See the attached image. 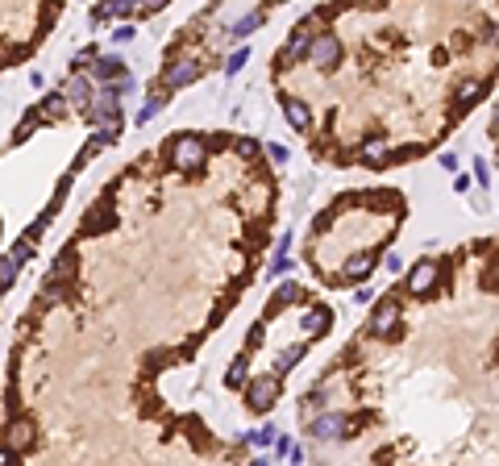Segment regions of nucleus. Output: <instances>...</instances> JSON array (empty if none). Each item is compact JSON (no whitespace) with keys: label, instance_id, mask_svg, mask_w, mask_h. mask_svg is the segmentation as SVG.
<instances>
[{"label":"nucleus","instance_id":"1","mask_svg":"<svg viewBox=\"0 0 499 466\" xmlns=\"http://www.w3.org/2000/svg\"><path fill=\"white\" fill-rule=\"evenodd\" d=\"M167 158H171L175 171H200L204 158H208V146H204V138H196V134H175Z\"/></svg>","mask_w":499,"mask_h":466},{"label":"nucleus","instance_id":"2","mask_svg":"<svg viewBox=\"0 0 499 466\" xmlns=\"http://www.w3.org/2000/svg\"><path fill=\"white\" fill-rule=\"evenodd\" d=\"M312 25H317V13H312L304 25H296V30H291V42H287V50L279 54V67H291V63H300V58H308V54H312V42H317Z\"/></svg>","mask_w":499,"mask_h":466},{"label":"nucleus","instance_id":"3","mask_svg":"<svg viewBox=\"0 0 499 466\" xmlns=\"http://www.w3.org/2000/svg\"><path fill=\"white\" fill-rule=\"evenodd\" d=\"M337 58H341V42H337V34H333V30H317V42H312L308 63H312L317 71H333Z\"/></svg>","mask_w":499,"mask_h":466},{"label":"nucleus","instance_id":"4","mask_svg":"<svg viewBox=\"0 0 499 466\" xmlns=\"http://www.w3.org/2000/svg\"><path fill=\"white\" fill-rule=\"evenodd\" d=\"M274 400H279V379H274V374H258V379L246 383V404H250L254 413H267Z\"/></svg>","mask_w":499,"mask_h":466},{"label":"nucleus","instance_id":"5","mask_svg":"<svg viewBox=\"0 0 499 466\" xmlns=\"http://www.w3.org/2000/svg\"><path fill=\"white\" fill-rule=\"evenodd\" d=\"M396 325H400V304H396V300H379L374 313H370L366 333H370V337H396Z\"/></svg>","mask_w":499,"mask_h":466},{"label":"nucleus","instance_id":"6","mask_svg":"<svg viewBox=\"0 0 499 466\" xmlns=\"http://www.w3.org/2000/svg\"><path fill=\"white\" fill-rule=\"evenodd\" d=\"M196 80H200V63H196V58H171L167 71H163V88H167V92L187 88V84H196Z\"/></svg>","mask_w":499,"mask_h":466},{"label":"nucleus","instance_id":"7","mask_svg":"<svg viewBox=\"0 0 499 466\" xmlns=\"http://www.w3.org/2000/svg\"><path fill=\"white\" fill-rule=\"evenodd\" d=\"M350 429H354V424H350V417H337V413L312 420V437H317V441H341Z\"/></svg>","mask_w":499,"mask_h":466},{"label":"nucleus","instance_id":"8","mask_svg":"<svg viewBox=\"0 0 499 466\" xmlns=\"http://www.w3.org/2000/svg\"><path fill=\"white\" fill-rule=\"evenodd\" d=\"M63 96H67V104H71V108H80V113H91V104H96V92H91V84L80 75V71L67 80Z\"/></svg>","mask_w":499,"mask_h":466},{"label":"nucleus","instance_id":"9","mask_svg":"<svg viewBox=\"0 0 499 466\" xmlns=\"http://www.w3.org/2000/svg\"><path fill=\"white\" fill-rule=\"evenodd\" d=\"M437 279H441V267H437V263H416L408 271V287L416 296H429V291L437 287Z\"/></svg>","mask_w":499,"mask_h":466},{"label":"nucleus","instance_id":"10","mask_svg":"<svg viewBox=\"0 0 499 466\" xmlns=\"http://www.w3.org/2000/svg\"><path fill=\"white\" fill-rule=\"evenodd\" d=\"M34 433H38V429H34V420L30 417L8 420V424H4V446H8V450H25V446L34 441Z\"/></svg>","mask_w":499,"mask_h":466},{"label":"nucleus","instance_id":"11","mask_svg":"<svg viewBox=\"0 0 499 466\" xmlns=\"http://www.w3.org/2000/svg\"><path fill=\"white\" fill-rule=\"evenodd\" d=\"M358 158H362V163H370V167H383V163L391 158V146H387V138H383V134H370V138L358 141Z\"/></svg>","mask_w":499,"mask_h":466},{"label":"nucleus","instance_id":"12","mask_svg":"<svg viewBox=\"0 0 499 466\" xmlns=\"http://www.w3.org/2000/svg\"><path fill=\"white\" fill-rule=\"evenodd\" d=\"M91 75H96L100 84H113V80L125 84V63H121L117 54H100V58H91Z\"/></svg>","mask_w":499,"mask_h":466},{"label":"nucleus","instance_id":"13","mask_svg":"<svg viewBox=\"0 0 499 466\" xmlns=\"http://www.w3.org/2000/svg\"><path fill=\"white\" fill-rule=\"evenodd\" d=\"M113 225H117V213H108V204H96V213L88 221H80V237H96V233L113 229Z\"/></svg>","mask_w":499,"mask_h":466},{"label":"nucleus","instance_id":"14","mask_svg":"<svg viewBox=\"0 0 499 466\" xmlns=\"http://www.w3.org/2000/svg\"><path fill=\"white\" fill-rule=\"evenodd\" d=\"M296 300H304V287H300V283H279L274 296H271V304H267V317H274L283 304H296Z\"/></svg>","mask_w":499,"mask_h":466},{"label":"nucleus","instance_id":"15","mask_svg":"<svg viewBox=\"0 0 499 466\" xmlns=\"http://www.w3.org/2000/svg\"><path fill=\"white\" fill-rule=\"evenodd\" d=\"M370 271H374V254H354V258H346V283L370 279Z\"/></svg>","mask_w":499,"mask_h":466},{"label":"nucleus","instance_id":"16","mask_svg":"<svg viewBox=\"0 0 499 466\" xmlns=\"http://www.w3.org/2000/svg\"><path fill=\"white\" fill-rule=\"evenodd\" d=\"M50 283H71L75 279V250H63L58 258H54V267H50Z\"/></svg>","mask_w":499,"mask_h":466},{"label":"nucleus","instance_id":"17","mask_svg":"<svg viewBox=\"0 0 499 466\" xmlns=\"http://www.w3.org/2000/svg\"><path fill=\"white\" fill-rule=\"evenodd\" d=\"M283 117L291 121V130H308V121H312V113H308V104L304 100H283Z\"/></svg>","mask_w":499,"mask_h":466},{"label":"nucleus","instance_id":"18","mask_svg":"<svg viewBox=\"0 0 499 466\" xmlns=\"http://www.w3.org/2000/svg\"><path fill=\"white\" fill-rule=\"evenodd\" d=\"M63 104H67V96H63V92H50V96H42V100H38V108H34V113H38L42 121H58V117H63Z\"/></svg>","mask_w":499,"mask_h":466},{"label":"nucleus","instance_id":"19","mask_svg":"<svg viewBox=\"0 0 499 466\" xmlns=\"http://www.w3.org/2000/svg\"><path fill=\"white\" fill-rule=\"evenodd\" d=\"M134 13H137L134 0H108V4H100L91 17H96V21H104V17H134Z\"/></svg>","mask_w":499,"mask_h":466},{"label":"nucleus","instance_id":"20","mask_svg":"<svg viewBox=\"0 0 499 466\" xmlns=\"http://www.w3.org/2000/svg\"><path fill=\"white\" fill-rule=\"evenodd\" d=\"M163 104H167V96H163V92H158V96H150V100L141 104V113H137V125H150V121H154V117L163 113Z\"/></svg>","mask_w":499,"mask_h":466},{"label":"nucleus","instance_id":"21","mask_svg":"<svg viewBox=\"0 0 499 466\" xmlns=\"http://www.w3.org/2000/svg\"><path fill=\"white\" fill-rule=\"evenodd\" d=\"M258 25H263V13H246L241 21H233V30H229V34H233V38H246V34H250V30H258Z\"/></svg>","mask_w":499,"mask_h":466},{"label":"nucleus","instance_id":"22","mask_svg":"<svg viewBox=\"0 0 499 466\" xmlns=\"http://www.w3.org/2000/svg\"><path fill=\"white\" fill-rule=\"evenodd\" d=\"M479 96H483V80H466V84L457 88V104L470 108V100H479Z\"/></svg>","mask_w":499,"mask_h":466},{"label":"nucleus","instance_id":"23","mask_svg":"<svg viewBox=\"0 0 499 466\" xmlns=\"http://www.w3.org/2000/svg\"><path fill=\"white\" fill-rule=\"evenodd\" d=\"M329 325H333L329 308H317V313H308V317H304V329H312V333H324Z\"/></svg>","mask_w":499,"mask_h":466},{"label":"nucleus","instance_id":"24","mask_svg":"<svg viewBox=\"0 0 499 466\" xmlns=\"http://www.w3.org/2000/svg\"><path fill=\"white\" fill-rule=\"evenodd\" d=\"M38 125H42V117H38V113H30V117H25V121H21L17 130H13V141H25L30 134H34V130H38Z\"/></svg>","mask_w":499,"mask_h":466},{"label":"nucleus","instance_id":"25","mask_svg":"<svg viewBox=\"0 0 499 466\" xmlns=\"http://www.w3.org/2000/svg\"><path fill=\"white\" fill-rule=\"evenodd\" d=\"M300 358H304V341H300V346H291V350H283V354H279V371H291V367H296V363H300Z\"/></svg>","mask_w":499,"mask_h":466},{"label":"nucleus","instance_id":"26","mask_svg":"<svg viewBox=\"0 0 499 466\" xmlns=\"http://www.w3.org/2000/svg\"><path fill=\"white\" fill-rule=\"evenodd\" d=\"M225 383H229V387H241V383H246V354H241V358H233V367H229Z\"/></svg>","mask_w":499,"mask_h":466},{"label":"nucleus","instance_id":"27","mask_svg":"<svg viewBox=\"0 0 499 466\" xmlns=\"http://www.w3.org/2000/svg\"><path fill=\"white\" fill-rule=\"evenodd\" d=\"M474 180H479V184H483V191H487V187H491V167H487V163H483V158H474Z\"/></svg>","mask_w":499,"mask_h":466},{"label":"nucleus","instance_id":"28","mask_svg":"<svg viewBox=\"0 0 499 466\" xmlns=\"http://www.w3.org/2000/svg\"><path fill=\"white\" fill-rule=\"evenodd\" d=\"M13 275H17V263L4 254V267H0V287H13Z\"/></svg>","mask_w":499,"mask_h":466},{"label":"nucleus","instance_id":"29","mask_svg":"<svg viewBox=\"0 0 499 466\" xmlns=\"http://www.w3.org/2000/svg\"><path fill=\"white\" fill-rule=\"evenodd\" d=\"M246 58H250V50H237V54L229 58V75H237V71L246 67Z\"/></svg>","mask_w":499,"mask_h":466},{"label":"nucleus","instance_id":"30","mask_svg":"<svg viewBox=\"0 0 499 466\" xmlns=\"http://www.w3.org/2000/svg\"><path fill=\"white\" fill-rule=\"evenodd\" d=\"M263 337H267V321H258V325L250 329V350H254V346H263Z\"/></svg>","mask_w":499,"mask_h":466},{"label":"nucleus","instance_id":"31","mask_svg":"<svg viewBox=\"0 0 499 466\" xmlns=\"http://www.w3.org/2000/svg\"><path fill=\"white\" fill-rule=\"evenodd\" d=\"M117 134H121V130H100V134H96V141H91V146H113V141H117Z\"/></svg>","mask_w":499,"mask_h":466},{"label":"nucleus","instance_id":"32","mask_svg":"<svg viewBox=\"0 0 499 466\" xmlns=\"http://www.w3.org/2000/svg\"><path fill=\"white\" fill-rule=\"evenodd\" d=\"M267 154H271V163H287V158H291L287 146H267Z\"/></svg>","mask_w":499,"mask_h":466},{"label":"nucleus","instance_id":"33","mask_svg":"<svg viewBox=\"0 0 499 466\" xmlns=\"http://www.w3.org/2000/svg\"><path fill=\"white\" fill-rule=\"evenodd\" d=\"M271 437H274V429H258V433H250V441H254V446H267Z\"/></svg>","mask_w":499,"mask_h":466},{"label":"nucleus","instance_id":"34","mask_svg":"<svg viewBox=\"0 0 499 466\" xmlns=\"http://www.w3.org/2000/svg\"><path fill=\"white\" fill-rule=\"evenodd\" d=\"M237 150L250 158V154H258V141H254V138H241V141H237Z\"/></svg>","mask_w":499,"mask_h":466},{"label":"nucleus","instance_id":"35","mask_svg":"<svg viewBox=\"0 0 499 466\" xmlns=\"http://www.w3.org/2000/svg\"><path fill=\"white\" fill-rule=\"evenodd\" d=\"M0 466H17V450H8V446H4V454H0Z\"/></svg>","mask_w":499,"mask_h":466},{"label":"nucleus","instance_id":"36","mask_svg":"<svg viewBox=\"0 0 499 466\" xmlns=\"http://www.w3.org/2000/svg\"><path fill=\"white\" fill-rule=\"evenodd\" d=\"M491 134H499V104H495V117H491Z\"/></svg>","mask_w":499,"mask_h":466},{"label":"nucleus","instance_id":"37","mask_svg":"<svg viewBox=\"0 0 499 466\" xmlns=\"http://www.w3.org/2000/svg\"><path fill=\"white\" fill-rule=\"evenodd\" d=\"M250 466H267V462H250Z\"/></svg>","mask_w":499,"mask_h":466}]
</instances>
